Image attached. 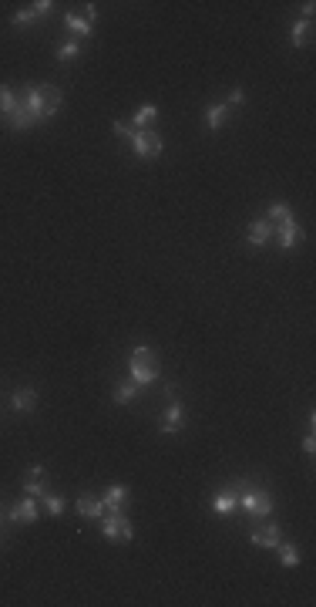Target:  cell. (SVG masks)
Masks as SVG:
<instances>
[{"label": "cell", "instance_id": "obj_7", "mask_svg": "<svg viewBox=\"0 0 316 607\" xmlns=\"http://www.w3.org/2000/svg\"><path fill=\"white\" fill-rule=\"evenodd\" d=\"M10 408L17 415H31L38 408V388L34 385H24V388H14L10 392Z\"/></svg>", "mask_w": 316, "mask_h": 607}, {"label": "cell", "instance_id": "obj_6", "mask_svg": "<svg viewBox=\"0 0 316 607\" xmlns=\"http://www.w3.org/2000/svg\"><path fill=\"white\" fill-rule=\"evenodd\" d=\"M182 429H185V405L179 402V398H168L165 412H161V432H165V436H175V432H182Z\"/></svg>", "mask_w": 316, "mask_h": 607}, {"label": "cell", "instance_id": "obj_14", "mask_svg": "<svg viewBox=\"0 0 316 607\" xmlns=\"http://www.w3.org/2000/svg\"><path fill=\"white\" fill-rule=\"evenodd\" d=\"M236 506H239V496H236L233 486H229V489H219V492L212 496V513H219V516L236 513Z\"/></svg>", "mask_w": 316, "mask_h": 607}, {"label": "cell", "instance_id": "obj_20", "mask_svg": "<svg viewBox=\"0 0 316 607\" xmlns=\"http://www.w3.org/2000/svg\"><path fill=\"white\" fill-rule=\"evenodd\" d=\"M289 219H296V216H293V206H289V202H273V206L266 209V223H269V226L289 223Z\"/></svg>", "mask_w": 316, "mask_h": 607}, {"label": "cell", "instance_id": "obj_30", "mask_svg": "<svg viewBox=\"0 0 316 607\" xmlns=\"http://www.w3.org/2000/svg\"><path fill=\"white\" fill-rule=\"evenodd\" d=\"M303 452H306V455H313V452H316V436H313V432H306V439H303Z\"/></svg>", "mask_w": 316, "mask_h": 607}, {"label": "cell", "instance_id": "obj_13", "mask_svg": "<svg viewBox=\"0 0 316 607\" xmlns=\"http://www.w3.org/2000/svg\"><path fill=\"white\" fill-rule=\"evenodd\" d=\"M101 503H105V510H108V513H121V510H124V503H128V486H124V483H111L108 489H105Z\"/></svg>", "mask_w": 316, "mask_h": 607}, {"label": "cell", "instance_id": "obj_8", "mask_svg": "<svg viewBox=\"0 0 316 607\" xmlns=\"http://www.w3.org/2000/svg\"><path fill=\"white\" fill-rule=\"evenodd\" d=\"M38 516H40L38 496H24L17 506H10V523H38Z\"/></svg>", "mask_w": 316, "mask_h": 607}, {"label": "cell", "instance_id": "obj_21", "mask_svg": "<svg viewBox=\"0 0 316 607\" xmlns=\"http://www.w3.org/2000/svg\"><path fill=\"white\" fill-rule=\"evenodd\" d=\"M64 27L75 34V38H91V24L84 21V17H78V14H64Z\"/></svg>", "mask_w": 316, "mask_h": 607}, {"label": "cell", "instance_id": "obj_16", "mask_svg": "<svg viewBox=\"0 0 316 607\" xmlns=\"http://www.w3.org/2000/svg\"><path fill=\"white\" fill-rule=\"evenodd\" d=\"M142 392H145V388H142V385H135V381L128 378V381H118V385H115L111 398H115V405H128V402H135Z\"/></svg>", "mask_w": 316, "mask_h": 607}, {"label": "cell", "instance_id": "obj_17", "mask_svg": "<svg viewBox=\"0 0 316 607\" xmlns=\"http://www.w3.org/2000/svg\"><path fill=\"white\" fill-rule=\"evenodd\" d=\"M155 119H158V105H155V102H145V105H138V108H135V115H131V121H128V125H131V128H148Z\"/></svg>", "mask_w": 316, "mask_h": 607}, {"label": "cell", "instance_id": "obj_9", "mask_svg": "<svg viewBox=\"0 0 316 607\" xmlns=\"http://www.w3.org/2000/svg\"><path fill=\"white\" fill-rule=\"evenodd\" d=\"M24 492H27V496H38V499L47 492V469H44L40 462L27 466V476H24Z\"/></svg>", "mask_w": 316, "mask_h": 607}, {"label": "cell", "instance_id": "obj_5", "mask_svg": "<svg viewBox=\"0 0 316 607\" xmlns=\"http://www.w3.org/2000/svg\"><path fill=\"white\" fill-rule=\"evenodd\" d=\"M98 526H101V536H105V540H121V543H131V540H135V529L128 523V513H124V510H121V513H105V516L98 520Z\"/></svg>", "mask_w": 316, "mask_h": 607}, {"label": "cell", "instance_id": "obj_31", "mask_svg": "<svg viewBox=\"0 0 316 607\" xmlns=\"http://www.w3.org/2000/svg\"><path fill=\"white\" fill-rule=\"evenodd\" d=\"M94 17H98V7H94V3H84V21L91 24Z\"/></svg>", "mask_w": 316, "mask_h": 607}, {"label": "cell", "instance_id": "obj_19", "mask_svg": "<svg viewBox=\"0 0 316 607\" xmlns=\"http://www.w3.org/2000/svg\"><path fill=\"white\" fill-rule=\"evenodd\" d=\"M229 119V105L226 102H215V105H205V125L215 132V128H222Z\"/></svg>", "mask_w": 316, "mask_h": 607}, {"label": "cell", "instance_id": "obj_22", "mask_svg": "<svg viewBox=\"0 0 316 607\" xmlns=\"http://www.w3.org/2000/svg\"><path fill=\"white\" fill-rule=\"evenodd\" d=\"M276 554H279V560H282V567H300V560H303V554H300L296 543H282V540H279Z\"/></svg>", "mask_w": 316, "mask_h": 607}, {"label": "cell", "instance_id": "obj_15", "mask_svg": "<svg viewBox=\"0 0 316 607\" xmlns=\"http://www.w3.org/2000/svg\"><path fill=\"white\" fill-rule=\"evenodd\" d=\"M108 510H105V503L101 499H94V496H78V516L81 520H101Z\"/></svg>", "mask_w": 316, "mask_h": 607}, {"label": "cell", "instance_id": "obj_3", "mask_svg": "<svg viewBox=\"0 0 316 607\" xmlns=\"http://www.w3.org/2000/svg\"><path fill=\"white\" fill-rule=\"evenodd\" d=\"M128 371H131V381L135 385H142V388H148V385H155L158 381V371L155 368V351L148 348V344H138L135 351H131V361H128Z\"/></svg>", "mask_w": 316, "mask_h": 607}, {"label": "cell", "instance_id": "obj_2", "mask_svg": "<svg viewBox=\"0 0 316 607\" xmlns=\"http://www.w3.org/2000/svg\"><path fill=\"white\" fill-rule=\"evenodd\" d=\"M233 489H236V496H239V506H242L252 520H269V516H273L276 499H273L269 489H263V486H256V483H236Z\"/></svg>", "mask_w": 316, "mask_h": 607}, {"label": "cell", "instance_id": "obj_27", "mask_svg": "<svg viewBox=\"0 0 316 607\" xmlns=\"http://www.w3.org/2000/svg\"><path fill=\"white\" fill-rule=\"evenodd\" d=\"M226 105H229V112H233V108H239V105H246V88H242V84L229 91V98H226Z\"/></svg>", "mask_w": 316, "mask_h": 607}, {"label": "cell", "instance_id": "obj_4", "mask_svg": "<svg viewBox=\"0 0 316 607\" xmlns=\"http://www.w3.org/2000/svg\"><path fill=\"white\" fill-rule=\"evenodd\" d=\"M128 145H131V152L138 159H155V156L165 152V139H161L158 128H135L128 135Z\"/></svg>", "mask_w": 316, "mask_h": 607}, {"label": "cell", "instance_id": "obj_23", "mask_svg": "<svg viewBox=\"0 0 316 607\" xmlns=\"http://www.w3.org/2000/svg\"><path fill=\"white\" fill-rule=\"evenodd\" d=\"M14 108H17V95H14V88H10V84H0V121L7 119Z\"/></svg>", "mask_w": 316, "mask_h": 607}, {"label": "cell", "instance_id": "obj_1", "mask_svg": "<svg viewBox=\"0 0 316 607\" xmlns=\"http://www.w3.org/2000/svg\"><path fill=\"white\" fill-rule=\"evenodd\" d=\"M17 105L27 112V121L34 128V125H44V121H51L61 112L64 91L54 88V84H24V95L17 98Z\"/></svg>", "mask_w": 316, "mask_h": 607}, {"label": "cell", "instance_id": "obj_32", "mask_svg": "<svg viewBox=\"0 0 316 607\" xmlns=\"http://www.w3.org/2000/svg\"><path fill=\"white\" fill-rule=\"evenodd\" d=\"M313 10H316V3H313V0H306V3H303V17H306V21H313Z\"/></svg>", "mask_w": 316, "mask_h": 607}, {"label": "cell", "instance_id": "obj_12", "mask_svg": "<svg viewBox=\"0 0 316 607\" xmlns=\"http://www.w3.org/2000/svg\"><path fill=\"white\" fill-rule=\"evenodd\" d=\"M273 237V226L266 223V216H256L252 223H249V230H246V243L249 246H266Z\"/></svg>", "mask_w": 316, "mask_h": 607}, {"label": "cell", "instance_id": "obj_28", "mask_svg": "<svg viewBox=\"0 0 316 607\" xmlns=\"http://www.w3.org/2000/svg\"><path fill=\"white\" fill-rule=\"evenodd\" d=\"M34 10H38V17H47L51 10H54V0H38V3H31Z\"/></svg>", "mask_w": 316, "mask_h": 607}, {"label": "cell", "instance_id": "obj_29", "mask_svg": "<svg viewBox=\"0 0 316 607\" xmlns=\"http://www.w3.org/2000/svg\"><path fill=\"white\" fill-rule=\"evenodd\" d=\"M111 128H115V135H118V139H128V135H131V132H135V128H131V125H128V121H115V125H111Z\"/></svg>", "mask_w": 316, "mask_h": 607}, {"label": "cell", "instance_id": "obj_10", "mask_svg": "<svg viewBox=\"0 0 316 607\" xmlns=\"http://www.w3.org/2000/svg\"><path fill=\"white\" fill-rule=\"evenodd\" d=\"M279 540H282V533H279L276 523H269V526H263V529H252V533H249V543L259 547V550H276Z\"/></svg>", "mask_w": 316, "mask_h": 607}, {"label": "cell", "instance_id": "obj_26", "mask_svg": "<svg viewBox=\"0 0 316 607\" xmlns=\"http://www.w3.org/2000/svg\"><path fill=\"white\" fill-rule=\"evenodd\" d=\"M75 58H81V40H64V44L57 47V61L68 64V61H75Z\"/></svg>", "mask_w": 316, "mask_h": 607}, {"label": "cell", "instance_id": "obj_24", "mask_svg": "<svg viewBox=\"0 0 316 607\" xmlns=\"http://www.w3.org/2000/svg\"><path fill=\"white\" fill-rule=\"evenodd\" d=\"M34 21H38V10H34V7H21V10L10 14V24H14V27H31Z\"/></svg>", "mask_w": 316, "mask_h": 607}, {"label": "cell", "instance_id": "obj_11", "mask_svg": "<svg viewBox=\"0 0 316 607\" xmlns=\"http://www.w3.org/2000/svg\"><path fill=\"white\" fill-rule=\"evenodd\" d=\"M273 233H279V246H282V250H296V246L303 243V230H300V223H296V219L273 226Z\"/></svg>", "mask_w": 316, "mask_h": 607}, {"label": "cell", "instance_id": "obj_25", "mask_svg": "<svg viewBox=\"0 0 316 607\" xmlns=\"http://www.w3.org/2000/svg\"><path fill=\"white\" fill-rule=\"evenodd\" d=\"M40 503H44V510H47L51 516H61V513L68 510L64 496H54V492H44V496H40Z\"/></svg>", "mask_w": 316, "mask_h": 607}, {"label": "cell", "instance_id": "obj_18", "mask_svg": "<svg viewBox=\"0 0 316 607\" xmlns=\"http://www.w3.org/2000/svg\"><path fill=\"white\" fill-rule=\"evenodd\" d=\"M310 31H313V21H306V17L293 21V24H289V44H293V47H303V44L310 40Z\"/></svg>", "mask_w": 316, "mask_h": 607}]
</instances>
